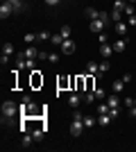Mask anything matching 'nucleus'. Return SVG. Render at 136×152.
Segmentation results:
<instances>
[{
  "instance_id": "obj_41",
  "label": "nucleus",
  "mask_w": 136,
  "mask_h": 152,
  "mask_svg": "<svg viewBox=\"0 0 136 152\" xmlns=\"http://www.w3.org/2000/svg\"><path fill=\"white\" fill-rule=\"evenodd\" d=\"M5 2H12V5H14V2H18V0H5Z\"/></svg>"
},
{
  "instance_id": "obj_10",
  "label": "nucleus",
  "mask_w": 136,
  "mask_h": 152,
  "mask_svg": "<svg viewBox=\"0 0 136 152\" xmlns=\"http://www.w3.org/2000/svg\"><path fill=\"white\" fill-rule=\"evenodd\" d=\"M79 102H82V95H79L77 91H73V93L68 95V107L75 109V107H79Z\"/></svg>"
},
{
  "instance_id": "obj_9",
  "label": "nucleus",
  "mask_w": 136,
  "mask_h": 152,
  "mask_svg": "<svg viewBox=\"0 0 136 152\" xmlns=\"http://www.w3.org/2000/svg\"><path fill=\"white\" fill-rule=\"evenodd\" d=\"M59 48H61V52H64V55H73V52H75V41L66 39V41L59 45Z\"/></svg>"
},
{
  "instance_id": "obj_36",
  "label": "nucleus",
  "mask_w": 136,
  "mask_h": 152,
  "mask_svg": "<svg viewBox=\"0 0 136 152\" xmlns=\"http://www.w3.org/2000/svg\"><path fill=\"white\" fill-rule=\"evenodd\" d=\"M123 104H125V107H132V104H134V98H125Z\"/></svg>"
},
{
  "instance_id": "obj_8",
  "label": "nucleus",
  "mask_w": 136,
  "mask_h": 152,
  "mask_svg": "<svg viewBox=\"0 0 136 152\" xmlns=\"http://www.w3.org/2000/svg\"><path fill=\"white\" fill-rule=\"evenodd\" d=\"M127 41H129V39L127 37H123V39H116V41H113V52H125V48H127Z\"/></svg>"
},
{
  "instance_id": "obj_24",
  "label": "nucleus",
  "mask_w": 136,
  "mask_h": 152,
  "mask_svg": "<svg viewBox=\"0 0 136 152\" xmlns=\"http://www.w3.org/2000/svg\"><path fill=\"white\" fill-rule=\"evenodd\" d=\"M50 41H52V43H55V45H61V43H64V41H66V39L61 37V34H52V39H50Z\"/></svg>"
},
{
  "instance_id": "obj_11",
  "label": "nucleus",
  "mask_w": 136,
  "mask_h": 152,
  "mask_svg": "<svg viewBox=\"0 0 136 152\" xmlns=\"http://www.w3.org/2000/svg\"><path fill=\"white\" fill-rule=\"evenodd\" d=\"M86 73H89V75H95V77H100V64H95V61H89V64H86Z\"/></svg>"
},
{
  "instance_id": "obj_12",
  "label": "nucleus",
  "mask_w": 136,
  "mask_h": 152,
  "mask_svg": "<svg viewBox=\"0 0 136 152\" xmlns=\"http://www.w3.org/2000/svg\"><path fill=\"white\" fill-rule=\"evenodd\" d=\"M107 104H109L111 109H118V107H120V98H118L116 93H111V95H107Z\"/></svg>"
},
{
  "instance_id": "obj_19",
  "label": "nucleus",
  "mask_w": 136,
  "mask_h": 152,
  "mask_svg": "<svg viewBox=\"0 0 136 152\" xmlns=\"http://www.w3.org/2000/svg\"><path fill=\"white\" fill-rule=\"evenodd\" d=\"M32 141H34V136H32V134H23V148H30V145H32Z\"/></svg>"
},
{
  "instance_id": "obj_15",
  "label": "nucleus",
  "mask_w": 136,
  "mask_h": 152,
  "mask_svg": "<svg viewBox=\"0 0 136 152\" xmlns=\"http://www.w3.org/2000/svg\"><path fill=\"white\" fill-rule=\"evenodd\" d=\"M86 91H95V75L86 73Z\"/></svg>"
},
{
  "instance_id": "obj_21",
  "label": "nucleus",
  "mask_w": 136,
  "mask_h": 152,
  "mask_svg": "<svg viewBox=\"0 0 136 152\" xmlns=\"http://www.w3.org/2000/svg\"><path fill=\"white\" fill-rule=\"evenodd\" d=\"M123 14H125V16H134V2H127V7H125V9H123Z\"/></svg>"
},
{
  "instance_id": "obj_38",
  "label": "nucleus",
  "mask_w": 136,
  "mask_h": 152,
  "mask_svg": "<svg viewBox=\"0 0 136 152\" xmlns=\"http://www.w3.org/2000/svg\"><path fill=\"white\" fill-rule=\"evenodd\" d=\"M129 116H132V118H136V104H132V107H129Z\"/></svg>"
},
{
  "instance_id": "obj_4",
  "label": "nucleus",
  "mask_w": 136,
  "mask_h": 152,
  "mask_svg": "<svg viewBox=\"0 0 136 152\" xmlns=\"http://www.w3.org/2000/svg\"><path fill=\"white\" fill-rule=\"evenodd\" d=\"M23 55H25V57L27 59H39L41 57V50H39V48H36V45H27V48H25V50H23Z\"/></svg>"
},
{
  "instance_id": "obj_25",
  "label": "nucleus",
  "mask_w": 136,
  "mask_h": 152,
  "mask_svg": "<svg viewBox=\"0 0 136 152\" xmlns=\"http://www.w3.org/2000/svg\"><path fill=\"white\" fill-rule=\"evenodd\" d=\"M111 20H113V23H118V20H123V12H118V9H113V12H111Z\"/></svg>"
},
{
  "instance_id": "obj_16",
  "label": "nucleus",
  "mask_w": 136,
  "mask_h": 152,
  "mask_svg": "<svg viewBox=\"0 0 136 152\" xmlns=\"http://www.w3.org/2000/svg\"><path fill=\"white\" fill-rule=\"evenodd\" d=\"M113 121V118H111V114H102V116H97V125H109V123Z\"/></svg>"
},
{
  "instance_id": "obj_28",
  "label": "nucleus",
  "mask_w": 136,
  "mask_h": 152,
  "mask_svg": "<svg viewBox=\"0 0 136 152\" xmlns=\"http://www.w3.org/2000/svg\"><path fill=\"white\" fill-rule=\"evenodd\" d=\"M97 41H100V45L109 43V34H107V32H100V34H97Z\"/></svg>"
},
{
  "instance_id": "obj_29",
  "label": "nucleus",
  "mask_w": 136,
  "mask_h": 152,
  "mask_svg": "<svg viewBox=\"0 0 136 152\" xmlns=\"http://www.w3.org/2000/svg\"><path fill=\"white\" fill-rule=\"evenodd\" d=\"M95 125V118L93 116H84V127H93Z\"/></svg>"
},
{
  "instance_id": "obj_13",
  "label": "nucleus",
  "mask_w": 136,
  "mask_h": 152,
  "mask_svg": "<svg viewBox=\"0 0 136 152\" xmlns=\"http://www.w3.org/2000/svg\"><path fill=\"white\" fill-rule=\"evenodd\" d=\"M100 55H102L104 59H107V57H111V55H113V45L102 43V45H100Z\"/></svg>"
},
{
  "instance_id": "obj_40",
  "label": "nucleus",
  "mask_w": 136,
  "mask_h": 152,
  "mask_svg": "<svg viewBox=\"0 0 136 152\" xmlns=\"http://www.w3.org/2000/svg\"><path fill=\"white\" fill-rule=\"evenodd\" d=\"M45 5H59V0H45Z\"/></svg>"
},
{
  "instance_id": "obj_35",
  "label": "nucleus",
  "mask_w": 136,
  "mask_h": 152,
  "mask_svg": "<svg viewBox=\"0 0 136 152\" xmlns=\"http://www.w3.org/2000/svg\"><path fill=\"white\" fill-rule=\"evenodd\" d=\"M25 68L34 70V59H25Z\"/></svg>"
},
{
  "instance_id": "obj_6",
  "label": "nucleus",
  "mask_w": 136,
  "mask_h": 152,
  "mask_svg": "<svg viewBox=\"0 0 136 152\" xmlns=\"http://www.w3.org/2000/svg\"><path fill=\"white\" fill-rule=\"evenodd\" d=\"M73 91H86V75H77L75 82H73Z\"/></svg>"
},
{
  "instance_id": "obj_2",
  "label": "nucleus",
  "mask_w": 136,
  "mask_h": 152,
  "mask_svg": "<svg viewBox=\"0 0 136 152\" xmlns=\"http://www.w3.org/2000/svg\"><path fill=\"white\" fill-rule=\"evenodd\" d=\"M30 86H32V89H41V86H43V75H41L39 68L32 70V75H30Z\"/></svg>"
},
{
  "instance_id": "obj_30",
  "label": "nucleus",
  "mask_w": 136,
  "mask_h": 152,
  "mask_svg": "<svg viewBox=\"0 0 136 152\" xmlns=\"http://www.w3.org/2000/svg\"><path fill=\"white\" fill-rule=\"evenodd\" d=\"M97 14H100V12H95L93 7H86V16H91V20H93V18H97Z\"/></svg>"
},
{
  "instance_id": "obj_37",
  "label": "nucleus",
  "mask_w": 136,
  "mask_h": 152,
  "mask_svg": "<svg viewBox=\"0 0 136 152\" xmlns=\"http://www.w3.org/2000/svg\"><path fill=\"white\" fill-rule=\"evenodd\" d=\"M0 64H2V66H5V64H9V55H2V57H0Z\"/></svg>"
},
{
  "instance_id": "obj_14",
  "label": "nucleus",
  "mask_w": 136,
  "mask_h": 152,
  "mask_svg": "<svg viewBox=\"0 0 136 152\" xmlns=\"http://www.w3.org/2000/svg\"><path fill=\"white\" fill-rule=\"evenodd\" d=\"M111 89H113V93H120V91L125 89V82H123V77H120V80H113V84H111Z\"/></svg>"
},
{
  "instance_id": "obj_7",
  "label": "nucleus",
  "mask_w": 136,
  "mask_h": 152,
  "mask_svg": "<svg viewBox=\"0 0 136 152\" xmlns=\"http://www.w3.org/2000/svg\"><path fill=\"white\" fill-rule=\"evenodd\" d=\"M12 14H14V5L2 0V5H0V18H9Z\"/></svg>"
},
{
  "instance_id": "obj_26",
  "label": "nucleus",
  "mask_w": 136,
  "mask_h": 152,
  "mask_svg": "<svg viewBox=\"0 0 136 152\" xmlns=\"http://www.w3.org/2000/svg\"><path fill=\"white\" fill-rule=\"evenodd\" d=\"M59 34H61L64 39H71V25H64L61 30H59Z\"/></svg>"
},
{
  "instance_id": "obj_17",
  "label": "nucleus",
  "mask_w": 136,
  "mask_h": 152,
  "mask_svg": "<svg viewBox=\"0 0 136 152\" xmlns=\"http://www.w3.org/2000/svg\"><path fill=\"white\" fill-rule=\"evenodd\" d=\"M95 111H97V116H102V114H109V111H111V107L107 104V102H100Z\"/></svg>"
},
{
  "instance_id": "obj_22",
  "label": "nucleus",
  "mask_w": 136,
  "mask_h": 152,
  "mask_svg": "<svg viewBox=\"0 0 136 152\" xmlns=\"http://www.w3.org/2000/svg\"><path fill=\"white\" fill-rule=\"evenodd\" d=\"M82 100H84V102H89V104H91V102L95 100V93H93V91H86V93L82 95Z\"/></svg>"
},
{
  "instance_id": "obj_43",
  "label": "nucleus",
  "mask_w": 136,
  "mask_h": 152,
  "mask_svg": "<svg viewBox=\"0 0 136 152\" xmlns=\"http://www.w3.org/2000/svg\"><path fill=\"white\" fill-rule=\"evenodd\" d=\"M134 104H136V98H134Z\"/></svg>"
},
{
  "instance_id": "obj_1",
  "label": "nucleus",
  "mask_w": 136,
  "mask_h": 152,
  "mask_svg": "<svg viewBox=\"0 0 136 152\" xmlns=\"http://www.w3.org/2000/svg\"><path fill=\"white\" fill-rule=\"evenodd\" d=\"M16 111H18V104H14L12 100H5V102H2V121L16 116Z\"/></svg>"
},
{
  "instance_id": "obj_5",
  "label": "nucleus",
  "mask_w": 136,
  "mask_h": 152,
  "mask_svg": "<svg viewBox=\"0 0 136 152\" xmlns=\"http://www.w3.org/2000/svg\"><path fill=\"white\" fill-rule=\"evenodd\" d=\"M104 20H100V18H93L91 20V25H89V30L93 32V34H100V32H104Z\"/></svg>"
},
{
  "instance_id": "obj_33",
  "label": "nucleus",
  "mask_w": 136,
  "mask_h": 152,
  "mask_svg": "<svg viewBox=\"0 0 136 152\" xmlns=\"http://www.w3.org/2000/svg\"><path fill=\"white\" fill-rule=\"evenodd\" d=\"M48 61H50V64H57V61H59V55H55V52H48Z\"/></svg>"
},
{
  "instance_id": "obj_31",
  "label": "nucleus",
  "mask_w": 136,
  "mask_h": 152,
  "mask_svg": "<svg viewBox=\"0 0 136 152\" xmlns=\"http://www.w3.org/2000/svg\"><path fill=\"white\" fill-rule=\"evenodd\" d=\"M109 68H111V66H109V61H102V64H100V75L109 73Z\"/></svg>"
},
{
  "instance_id": "obj_3",
  "label": "nucleus",
  "mask_w": 136,
  "mask_h": 152,
  "mask_svg": "<svg viewBox=\"0 0 136 152\" xmlns=\"http://www.w3.org/2000/svg\"><path fill=\"white\" fill-rule=\"evenodd\" d=\"M113 30H116L118 37H127V32H129V23H127V20H118V23H113Z\"/></svg>"
},
{
  "instance_id": "obj_34",
  "label": "nucleus",
  "mask_w": 136,
  "mask_h": 152,
  "mask_svg": "<svg viewBox=\"0 0 136 152\" xmlns=\"http://www.w3.org/2000/svg\"><path fill=\"white\" fill-rule=\"evenodd\" d=\"M127 23H129V27H136V14L134 16H127Z\"/></svg>"
},
{
  "instance_id": "obj_20",
  "label": "nucleus",
  "mask_w": 136,
  "mask_h": 152,
  "mask_svg": "<svg viewBox=\"0 0 136 152\" xmlns=\"http://www.w3.org/2000/svg\"><path fill=\"white\" fill-rule=\"evenodd\" d=\"M125 7H127V0H113V9H118V12H123Z\"/></svg>"
},
{
  "instance_id": "obj_32",
  "label": "nucleus",
  "mask_w": 136,
  "mask_h": 152,
  "mask_svg": "<svg viewBox=\"0 0 136 152\" xmlns=\"http://www.w3.org/2000/svg\"><path fill=\"white\" fill-rule=\"evenodd\" d=\"M93 93H95V98H97V100H104V98H107V93H104V89H95V91H93Z\"/></svg>"
},
{
  "instance_id": "obj_42",
  "label": "nucleus",
  "mask_w": 136,
  "mask_h": 152,
  "mask_svg": "<svg viewBox=\"0 0 136 152\" xmlns=\"http://www.w3.org/2000/svg\"><path fill=\"white\" fill-rule=\"evenodd\" d=\"M127 2H136V0H127Z\"/></svg>"
},
{
  "instance_id": "obj_18",
  "label": "nucleus",
  "mask_w": 136,
  "mask_h": 152,
  "mask_svg": "<svg viewBox=\"0 0 136 152\" xmlns=\"http://www.w3.org/2000/svg\"><path fill=\"white\" fill-rule=\"evenodd\" d=\"M36 39H39V43H41V41H50L52 34H50V32H45V30H41L39 34H36Z\"/></svg>"
},
{
  "instance_id": "obj_39",
  "label": "nucleus",
  "mask_w": 136,
  "mask_h": 152,
  "mask_svg": "<svg viewBox=\"0 0 136 152\" xmlns=\"http://www.w3.org/2000/svg\"><path fill=\"white\" fill-rule=\"evenodd\" d=\"M123 82H125V84L132 82V75H129V73H125V75H123Z\"/></svg>"
},
{
  "instance_id": "obj_27",
  "label": "nucleus",
  "mask_w": 136,
  "mask_h": 152,
  "mask_svg": "<svg viewBox=\"0 0 136 152\" xmlns=\"http://www.w3.org/2000/svg\"><path fill=\"white\" fill-rule=\"evenodd\" d=\"M2 55H14V43H5L2 45Z\"/></svg>"
},
{
  "instance_id": "obj_23",
  "label": "nucleus",
  "mask_w": 136,
  "mask_h": 152,
  "mask_svg": "<svg viewBox=\"0 0 136 152\" xmlns=\"http://www.w3.org/2000/svg\"><path fill=\"white\" fill-rule=\"evenodd\" d=\"M23 41H25V43H36V41H39V39H36V34H25V37H23Z\"/></svg>"
}]
</instances>
